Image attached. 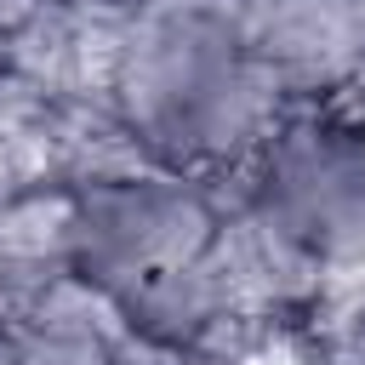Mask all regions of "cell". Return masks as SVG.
<instances>
[{
  "mask_svg": "<svg viewBox=\"0 0 365 365\" xmlns=\"http://www.w3.org/2000/svg\"><path fill=\"white\" fill-rule=\"evenodd\" d=\"M325 359H331V365H365V285L348 291V302L331 314Z\"/></svg>",
  "mask_w": 365,
  "mask_h": 365,
  "instance_id": "8992f818",
  "label": "cell"
},
{
  "mask_svg": "<svg viewBox=\"0 0 365 365\" xmlns=\"http://www.w3.org/2000/svg\"><path fill=\"white\" fill-rule=\"evenodd\" d=\"M274 114L240 0H103L97 125L108 148L228 182Z\"/></svg>",
  "mask_w": 365,
  "mask_h": 365,
  "instance_id": "7a4b0ae2",
  "label": "cell"
},
{
  "mask_svg": "<svg viewBox=\"0 0 365 365\" xmlns=\"http://www.w3.org/2000/svg\"><path fill=\"white\" fill-rule=\"evenodd\" d=\"M131 342L74 285L0 308V365H125Z\"/></svg>",
  "mask_w": 365,
  "mask_h": 365,
  "instance_id": "5b68a950",
  "label": "cell"
},
{
  "mask_svg": "<svg viewBox=\"0 0 365 365\" xmlns=\"http://www.w3.org/2000/svg\"><path fill=\"white\" fill-rule=\"evenodd\" d=\"M279 108L365 103V0H240Z\"/></svg>",
  "mask_w": 365,
  "mask_h": 365,
  "instance_id": "277c9868",
  "label": "cell"
},
{
  "mask_svg": "<svg viewBox=\"0 0 365 365\" xmlns=\"http://www.w3.org/2000/svg\"><path fill=\"white\" fill-rule=\"evenodd\" d=\"M240 234L274 285L365 274V103L279 108L234 165Z\"/></svg>",
  "mask_w": 365,
  "mask_h": 365,
  "instance_id": "3957f363",
  "label": "cell"
},
{
  "mask_svg": "<svg viewBox=\"0 0 365 365\" xmlns=\"http://www.w3.org/2000/svg\"><path fill=\"white\" fill-rule=\"evenodd\" d=\"M57 268L131 348L222 365L274 285L251 257L228 182L103 148L57 171Z\"/></svg>",
  "mask_w": 365,
  "mask_h": 365,
  "instance_id": "6da1fadb",
  "label": "cell"
},
{
  "mask_svg": "<svg viewBox=\"0 0 365 365\" xmlns=\"http://www.w3.org/2000/svg\"><path fill=\"white\" fill-rule=\"evenodd\" d=\"M125 365H200V359H171V354H143V348H131Z\"/></svg>",
  "mask_w": 365,
  "mask_h": 365,
  "instance_id": "52a82bcc",
  "label": "cell"
}]
</instances>
